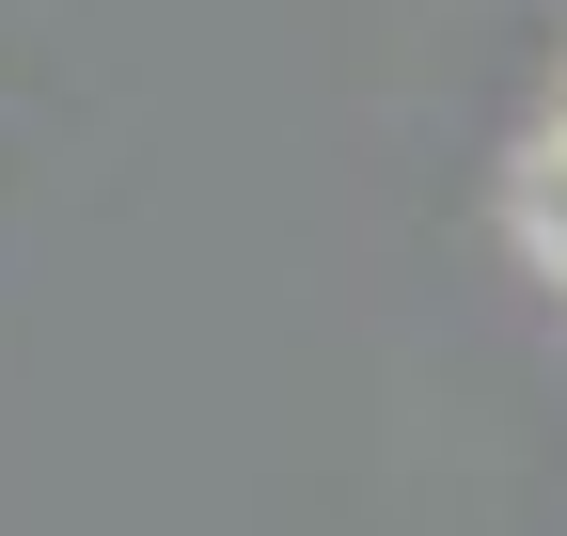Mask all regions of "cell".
<instances>
[{"label":"cell","instance_id":"1","mask_svg":"<svg viewBox=\"0 0 567 536\" xmlns=\"http://www.w3.org/2000/svg\"><path fill=\"white\" fill-rule=\"evenodd\" d=\"M520 252H536V268H567V126L520 158Z\"/></svg>","mask_w":567,"mask_h":536}]
</instances>
